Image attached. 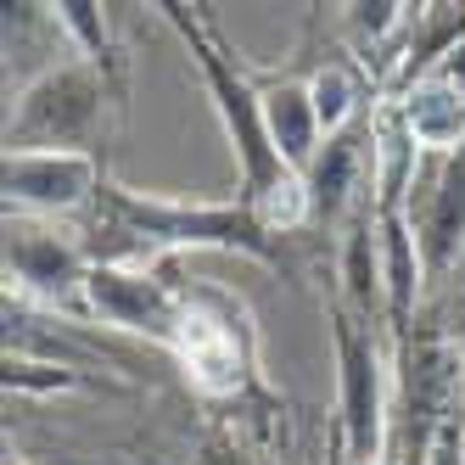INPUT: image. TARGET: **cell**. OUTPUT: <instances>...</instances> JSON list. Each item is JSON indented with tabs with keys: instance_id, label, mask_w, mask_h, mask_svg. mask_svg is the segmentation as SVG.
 I'll use <instances>...</instances> for the list:
<instances>
[{
	"instance_id": "cell-2",
	"label": "cell",
	"mask_w": 465,
	"mask_h": 465,
	"mask_svg": "<svg viewBox=\"0 0 465 465\" xmlns=\"http://www.w3.org/2000/svg\"><path fill=\"white\" fill-rule=\"evenodd\" d=\"M169 12V23L185 35L191 56H196V68H203V84L213 95V107L224 118V135L230 146H236V163H242V196H258V191H270L275 180H286L292 169L281 163L275 141H270V124H263V102H258V90L236 74V62H224V45L213 35H203L180 6H163Z\"/></svg>"
},
{
	"instance_id": "cell-11",
	"label": "cell",
	"mask_w": 465,
	"mask_h": 465,
	"mask_svg": "<svg viewBox=\"0 0 465 465\" xmlns=\"http://www.w3.org/2000/svg\"><path fill=\"white\" fill-rule=\"evenodd\" d=\"M398 113H404L410 135L426 157H449L465 146V95L449 79H438V74L415 79L404 90V102H398Z\"/></svg>"
},
{
	"instance_id": "cell-8",
	"label": "cell",
	"mask_w": 465,
	"mask_h": 465,
	"mask_svg": "<svg viewBox=\"0 0 465 465\" xmlns=\"http://www.w3.org/2000/svg\"><path fill=\"white\" fill-rule=\"evenodd\" d=\"M84 309L102 325L135 331V337H157L163 348H174L180 292L169 281H157V263H152V270H129V263H90Z\"/></svg>"
},
{
	"instance_id": "cell-10",
	"label": "cell",
	"mask_w": 465,
	"mask_h": 465,
	"mask_svg": "<svg viewBox=\"0 0 465 465\" xmlns=\"http://www.w3.org/2000/svg\"><path fill=\"white\" fill-rule=\"evenodd\" d=\"M258 102H263V124H270V141H275L281 163H286L292 174H309V169H314V157H320V141H325L309 84H297V79L263 84V90H258Z\"/></svg>"
},
{
	"instance_id": "cell-17",
	"label": "cell",
	"mask_w": 465,
	"mask_h": 465,
	"mask_svg": "<svg viewBox=\"0 0 465 465\" xmlns=\"http://www.w3.org/2000/svg\"><path fill=\"white\" fill-rule=\"evenodd\" d=\"M208 465H263V460H247V454H219V449H213V454H208Z\"/></svg>"
},
{
	"instance_id": "cell-6",
	"label": "cell",
	"mask_w": 465,
	"mask_h": 465,
	"mask_svg": "<svg viewBox=\"0 0 465 465\" xmlns=\"http://www.w3.org/2000/svg\"><path fill=\"white\" fill-rule=\"evenodd\" d=\"M331 342H337V371H342V438L353 465H376L387 443V387H381V353L342 303L331 314Z\"/></svg>"
},
{
	"instance_id": "cell-1",
	"label": "cell",
	"mask_w": 465,
	"mask_h": 465,
	"mask_svg": "<svg viewBox=\"0 0 465 465\" xmlns=\"http://www.w3.org/2000/svg\"><path fill=\"white\" fill-rule=\"evenodd\" d=\"M102 196L129 236L124 252L129 270H152L157 252H180V247H224V252L270 258L263 224L252 219L247 203H174V196H135L113 185H102Z\"/></svg>"
},
{
	"instance_id": "cell-12",
	"label": "cell",
	"mask_w": 465,
	"mask_h": 465,
	"mask_svg": "<svg viewBox=\"0 0 465 465\" xmlns=\"http://www.w3.org/2000/svg\"><path fill=\"white\" fill-rule=\"evenodd\" d=\"M376 230H381V297H387V314L404 337V325L415 314V297L426 286V258H420V242L404 213H376Z\"/></svg>"
},
{
	"instance_id": "cell-16",
	"label": "cell",
	"mask_w": 465,
	"mask_h": 465,
	"mask_svg": "<svg viewBox=\"0 0 465 465\" xmlns=\"http://www.w3.org/2000/svg\"><path fill=\"white\" fill-rule=\"evenodd\" d=\"M431 74H438V79H449V84L465 95V40H454V45L438 56V68H431Z\"/></svg>"
},
{
	"instance_id": "cell-5",
	"label": "cell",
	"mask_w": 465,
	"mask_h": 465,
	"mask_svg": "<svg viewBox=\"0 0 465 465\" xmlns=\"http://www.w3.org/2000/svg\"><path fill=\"white\" fill-rule=\"evenodd\" d=\"M404 219L420 242L426 281H449L465 258V146L449 157L420 152V169L404 196Z\"/></svg>"
},
{
	"instance_id": "cell-14",
	"label": "cell",
	"mask_w": 465,
	"mask_h": 465,
	"mask_svg": "<svg viewBox=\"0 0 465 465\" xmlns=\"http://www.w3.org/2000/svg\"><path fill=\"white\" fill-rule=\"evenodd\" d=\"M309 95H314V113H320V129H325V141L331 135H342L353 107H359V79L348 62H325V68L309 79Z\"/></svg>"
},
{
	"instance_id": "cell-3",
	"label": "cell",
	"mask_w": 465,
	"mask_h": 465,
	"mask_svg": "<svg viewBox=\"0 0 465 465\" xmlns=\"http://www.w3.org/2000/svg\"><path fill=\"white\" fill-rule=\"evenodd\" d=\"M102 68L74 56L68 68L45 74L35 90L17 95L6 118V152H90L95 129H102Z\"/></svg>"
},
{
	"instance_id": "cell-7",
	"label": "cell",
	"mask_w": 465,
	"mask_h": 465,
	"mask_svg": "<svg viewBox=\"0 0 465 465\" xmlns=\"http://www.w3.org/2000/svg\"><path fill=\"white\" fill-rule=\"evenodd\" d=\"M6 275L23 297L68 309L74 297H84L90 263H84V252L68 230H51L28 213H6Z\"/></svg>"
},
{
	"instance_id": "cell-15",
	"label": "cell",
	"mask_w": 465,
	"mask_h": 465,
	"mask_svg": "<svg viewBox=\"0 0 465 465\" xmlns=\"http://www.w3.org/2000/svg\"><path fill=\"white\" fill-rule=\"evenodd\" d=\"M56 17H62V28H68V35L84 45V62L102 56V40H107L102 12H95V6H56Z\"/></svg>"
},
{
	"instance_id": "cell-13",
	"label": "cell",
	"mask_w": 465,
	"mask_h": 465,
	"mask_svg": "<svg viewBox=\"0 0 465 465\" xmlns=\"http://www.w3.org/2000/svg\"><path fill=\"white\" fill-rule=\"evenodd\" d=\"M371 180V157H364L359 135L353 129H342V135H331L314 157L309 169V203H314V219H342V208L359 196V185Z\"/></svg>"
},
{
	"instance_id": "cell-9",
	"label": "cell",
	"mask_w": 465,
	"mask_h": 465,
	"mask_svg": "<svg viewBox=\"0 0 465 465\" xmlns=\"http://www.w3.org/2000/svg\"><path fill=\"white\" fill-rule=\"evenodd\" d=\"M95 152H6V213H74L95 196Z\"/></svg>"
},
{
	"instance_id": "cell-4",
	"label": "cell",
	"mask_w": 465,
	"mask_h": 465,
	"mask_svg": "<svg viewBox=\"0 0 465 465\" xmlns=\"http://www.w3.org/2000/svg\"><path fill=\"white\" fill-rule=\"evenodd\" d=\"M174 353L185 376L203 392H242L258 371L252 359V325L242 303L219 286H185L180 292V325H174Z\"/></svg>"
}]
</instances>
